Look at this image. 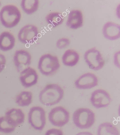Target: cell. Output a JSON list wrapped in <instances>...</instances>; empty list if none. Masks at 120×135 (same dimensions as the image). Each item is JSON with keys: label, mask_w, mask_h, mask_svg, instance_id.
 I'll list each match as a JSON object with an SVG mask.
<instances>
[{"label": "cell", "mask_w": 120, "mask_h": 135, "mask_svg": "<svg viewBox=\"0 0 120 135\" xmlns=\"http://www.w3.org/2000/svg\"><path fill=\"white\" fill-rule=\"evenodd\" d=\"M1 1H0V7H1Z\"/></svg>", "instance_id": "f1b7e54d"}, {"label": "cell", "mask_w": 120, "mask_h": 135, "mask_svg": "<svg viewBox=\"0 0 120 135\" xmlns=\"http://www.w3.org/2000/svg\"><path fill=\"white\" fill-rule=\"evenodd\" d=\"M120 51H117L115 53L113 56V63L115 66L118 68H120Z\"/></svg>", "instance_id": "d4e9b609"}, {"label": "cell", "mask_w": 120, "mask_h": 135, "mask_svg": "<svg viewBox=\"0 0 120 135\" xmlns=\"http://www.w3.org/2000/svg\"><path fill=\"white\" fill-rule=\"evenodd\" d=\"M90 101L94 107L99 109L107 107L110 104L112 100L107 91L98 89L92 93Z\"/></svg>", "instance_id": "ba28073f"}, {"label": "cell", "mask_w": 120, "mask_h": 135, "mask_svg": "<svg viewBox=\"0 0 120 135\" xmlns=\"http://www.w3.org/2000/svg\"><path fill=\"white\" fill-rule=\"evenodd\" d=\"M98 80L95 74L87 73L81 75L74 83L75 87L79 90H87L98 85Z\"/></svg>", "instance_id": "8fae6325"}, {"label": "cell", "mask_w": 120, "mask_h": 135, "mask_svg": "<svg viewBox=\"0 0 120 135\" xmlns=\"http://www.w3.org/2000/svg\"><path fill=\"white\" fill-rule=\"evenodd\" d=\"M102 33L104 38L107 40H118L120 38V25L112 22H107L103 26Z\"/></svg>", "instance_id": "4fadbf2b"}, {"label": "cell", "mask_w": 120, "mask_h": 135, "mask_svg": "<svg viewBox=\"0 0 120 135\" xmlns=\"http://www.w3.org/2000/svg\"><path fill=\"white\" fill-rule=\"evenodd\" d=\"M32 56L25 50L15 51L13 58V63L17 71L20 73L29 66L32 62Z\"/></svg>", "instance_id": "30bf717a"}, {"label": "cell", "mask_w": 120, "mask_h": 135, "mask_svg": "<svg viewBox=\"0 0 120 135\" xmlns=\"http://www.w3.org/2000/svg\"><path fill=\"white\" fill-rule=\"evenodd\" d=\"M7 63V60L4 55L0 53V73L5 69Z\"/></svg>", "instance_id": "484cf974"}, {"label": "cell", "mask_w": 120, "mask_h": 135, "mask_svg": "<svg viewBox=\"0 0 120 135\" xmlns=\"http://www.w3.org/2000/svg\"><path fill=\"white\" fill-rule=\"evenodd\" d=\"M116 14L117 16L120 17V5H119L117 7L116 9Z\"/></svg>", "instance_id": "83f0119b"}, {"label": "cell", "mask_w": 120, "mask_h": 135, "mask_svg": "<svg viewBox=\"0 0 120 135\" xmlns=\"http://www.w3.org/2000/svg\"><path fill=\"white\" fill-rule=\"evenodd\" d=\"M73 120L76 127L81 129H87L93 125L95 115L90 109L80 108L76 110L73 113Z\"/></svg>", "instance_id": "3957f363"}, {"label": "cell", "mask_w": 120, "mask_h": 135, "mask_svg": "<svg viewBox=\"0 0 120 135\" xmlns=\"http://www.w3.org/2000/svg\"><path fill=\"white\" fill-rule=\"evenodd\" d=\"M39 6V1L38 0H22L20 3L22 9L29 15L38 11Z\"/></svg>", "instance_id": "ffe728a7"}, {"label": "cell", "mask_w": 120, "mask_h": 135, "mask_svg": "<svg viewBox=\"0 0 120 135\" xmlns=\"http://www.w3.org/2000/svg\"><path fill=\"white\" fill-rule=\"evenodd\" d=\"M98 135H119L118 129L109 122H104L98 126Z\"/></svg>", "instance_id": "ac0fdd59"}, {"label": "cell", "mask_w": 120, "mask_h": 135, "mask_svg": "<svg viewBox=\"0 0 120 135\" xmlns=\"http://www.w3.org/2000/svg\"><path fill=\"white\" fill-rule=\"evenodd\" d=\"M5 116L15 127H17L24 123L25 120V114L20 109L12 108L7 111Z\"/></svg>", "instance_id": "9a60e30c"}, {"label": "cell", "mask_w": 120, "mask_h": 135, "mask_svg": "<svg viewBox=\"0 0 120 135\" xmlns=\"http://www.w3.org/2000/svg\"><path fill=\"white\" fill-rule=\"evenodd\" d=\"M76 135H93L92 133L88 132H79Z\"/></svg>", "instance_id": "4316f807"}, {"label": "cell", "mask_w": 120, "mask_h": 135, "mask_svg": "<svg viewBox=\"0 0 120 135\" xmlns=\"http://www.w3.org/2000/svg\"><path fill=\"white\" fill-rule=\"evenodd\" d=\"M16 127L12 124L6 116L0 117V132L4 133H12L15 130Z\"/></svg>", "instance_id": "7402d4cb"}, {"label": "cell", "mask_w": 120, "mask_h": 135, "mask_svg": "<svg viewBox=\"0 0 120 135\" xmlns=\"http://www.w3.org/2000/svg\"><path fill=\"white\" fill-rule=\"evenodd\" d=\"M33 94L30 91H23L19 93L15 98V102L20 107L28 106L32 103Z\"/></svg>", "instance_id": "d6986e66"}, {"label": "cell", "mask_w": 120, "mask_h": 135, "mask_svg": "<svg viewBox=\"0 0 120 135\" xmlns=\"http://www.w3.org/2000/svg\"><path fill=\"white\" fill-rule=\"evenodd\" d=\"M69 112L63 107H57L51 110L48 114L49 122L53 125L58 127H62L70 120Z\"/></svg>", "instance_id": "52a82bcc"}, {"label": "cell", "mask_w": 120, "mask_h": 135, "mask_svg": "<svg viewBox=\"0 0 120 135\" xmlns=\"http://www.w3.org/2000/svg\"><path fill=\"white\" fill-rule=\"evenodd\" d=\"M15 38L10 32L5 31L0 34V50L9 51L12 49L15 44Z\"/></svg>", "instance_id": "2e32d148"}, {"label": "cell", "mask_w": 120, "mask_h": 135, "mask_svg": "<svg viewBox=\"0 0 120 135\" xmlns=\"http://www.w3.org/2000/svg\"><path fill=\"white\" fill-rule=\"evenodd\" d=\"M39 33V30L36 26L33 25H26L18 32V39L24 44L32 43L37 39Z\"/></svg>", "instance_id": "9c48e42d"}, {"label": "cell", "mask_w": 120, "mask_h": 135, "mask_svg": "<svg viewBox=\"0 0 120 135\" xmlns=\"http://www.w3.org/2000/svg\"><path fill=\"white\" fill-rule=\"evenodd\" d=\"M45 135H64L63 132L60 129L52 128L48 130Z\"/></svg>", "instance_id": "cb8c5ba5"}, {"label": "cell", "mask_w": 120, "mask_h": 135, "mask_svg": "<svg viewBox=\"0 0 120 135\" xmlns=\"http://www.w3.org/2000/svg\"><path fill=\"white\" fill-rule=\"evenodd\" d=\"M46 22L53 27H56L61 25L64 20V17L61 13L59 12H52L45 16Z\"/></svg>", "instance_id": "44dd1931"}, {"label": "cell", "mask_w": 120, "mask_h": 135, "mask_svg": "<svg viewBox=\"0 0 120 135\" xmlns=\"http://www.w3.org/2000/svg\"><path fill=\"white\" fill-rule=\"evenodd\" d=\"M84 18L80 10H71L68 13L66 25L68 28L73 30H77L83 25Z\"/></svg>", "instance_id": "5bb4252c"}, {"label": "cell", "mask_w": 120, "mask_h": 135, "mask_svg": "<svg viewBox=\"0 0 120 135\" xmlns=\"http://www.w3.org/2000/svg\"><path fill=\"white\" fill-rule=\"evenodd\" d=\"M39 76L36 70L32 68L28 67L20 72L19 80L24 88H29L38 83Z\"/></svg>", "instance_id": "7c38bea8"}, {"label": "cell", "mask_w": 120, "mask_h": 135, "mask_svg": "<svg viewBox=\"0 0 120 135\" xmlns=\"http://www.w3.org/2000/svg\"><path fill=\"white\" fill-rule=\"evenodd\" d=\"M80 56L77 52L72 49H68L64 52L62 56V62L66 66H75L78 63Z\"/></svg>", "instance_id": "e0dca14e"}, {"label": "cell", "mask_w": 120, "mask_h": 135, "mask_svg": "<svg viewBox=\"0 0 120 135\" xmlns=\"http://www.w3.org/2000/svg\"><path fill=\"white\" fill-rule=\"evenodd\" d=\"M70 43L71 42L70 39L67 38H60L57 40L56 45L58 49H61L69 46Z\"/></svg>", "instance_id": "603a6c76"}, {"label": "cell", "mask_w": 120, "mask_h": 135, "mask_svg": "<svg viewBox=\"0 0 120 135\" xmlns=\"http://www.w3.org/2000/svg\"><path fill=\"white\" fill-rule=\"evenodd\" d=\"M64 94V90L58 84H48L40 92L39 100L45 106H52L61 101Z\"/></svg>", "instance_id": "6da1fadb"}, {"label": "cell", "mask_w": 120, "mask_h": 135, "mask_svg": "<svg viewBox=\"0 0 120 135\" xmlns=\"http://www.w3.org/2000/svg\"><path fill=\"white\" fill-rule=\"evenodd\" d=\"M21 12L14 5H6L0 11V21L6 28H11L16 26L20 21Z\"/></svg>", "instance_id": "7a4b0ae2"}, {"label": "cell", "mask_w": 120, "mask_h": 135, "mask_svg": "<svg viewBox=\"0 0 120 135\" xmlns=\"http://www.w3.org/2000/svg\"></svg>", "instance_id": "f546056e"}, {"label": "cell", "mask_w": 120, "mask_h": 135, "mask_svg": "<svg viewBox=\"0 0 120 135\" xmlns=\"http://www.w3.org/2000/svg\"><path fill=\"white\" fill-rule=\"evenodd\" d=\"M28 120L34 129L42 131L46 123V114L44 109L39 106L32 107L29 112Z\"/></svg>", "instance_id": "5b68a950"}, {"label": "cell", "mask_w": 120, "mask_h": 135, "mask_svg": "<svg viewBox=\"0 0 120 135\" xmlns=\"http://www.w3.org/2000/svg\"><path fill=\"white\" fill-rule=\"evenodd\" d=\"M58 58L49 54L42 55L39 59L38 68L43 75L49 76L54 74L60 67Z\"/></svg>", "instance_id": "277c9868"}, {"label": "cell", "mask_w": 120, "mask_h": 135, "mask_svg": "<svg viewBox=\"0 0 120 135\" xmlns=\"http://www.w3.org/2000/svg\"><path fill=\"white\" fill-rule=\"evenodd\" d=\"M84 59L90 69L95 71L100 70L105 65L102 54L96 47L87 50L84 55Z\"/></svg>", "instance_id": "8992f818"}]
</instances>
